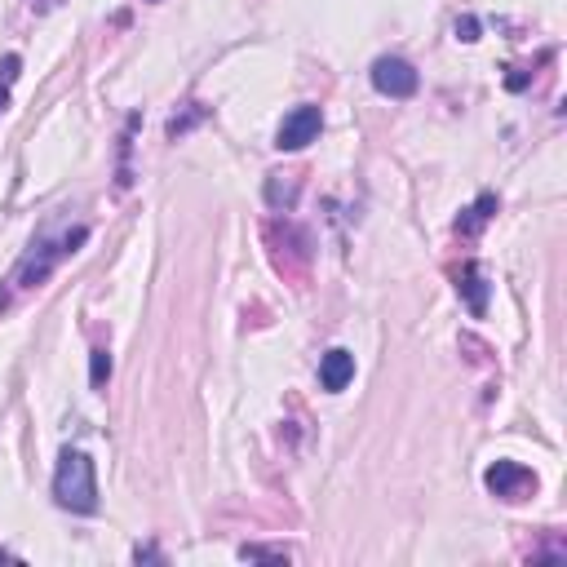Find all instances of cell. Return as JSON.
I'll return each instance as SVG.
<instances>
[{
  "label": "cell",
  "instance_id": "1",
  "mask_svg": "<svg viewBox=\"0 0 567 567\" xmlns=\"http://www.w3.org/2000/svg\"><path fill=\"white\" fill-rule=\"evenodd\" d=\"M54 501L71 514H98V474L89 452L80 448H63L54 470Z\"/></svg>",
  "mask_w": 567,
  "mask_h": 567
},
{
  "label": "cell",
  "instance_id": "2",
  "mask_svg": "<svg viewBox=\"0 0 567 567\" xmlns=\"http://www.w3.org/2000/svg\"><path fill=\"white\" fill-rule=\"evenodd\" d=\"M368 80H373V89L381 98H412L421 89L417 67H412L408 58H399V54H381L373 63V71H368Z\"/></svg>",
  "mask_w": 567,
  "mask_h": 567
},
{
  "label": "cell",
  "instance_id": "3",
  "mask_svg": "<svg viewBox=\"0 0 567 567\" xmlns=\"http://www.w3.org/2000/svg\"><path fill=\"white\" fill-rule=\"evenodd\" d=\"M319 129H324V111H319L315 102H302V107H293L284 116L280 133H275V147L280 151H302L319 138Z\"/></svg>",
  "mask_w": 567,
  "mask_h": 567
},
{
  "label": "cell",
  "instance_id": "4",
  "mask_svg": "<svg viewBox=\"0 0 567 567\" xmlns=\"http://www.w3.org/2000/svg\"><path fill=\"white\" fill-rule=\"evenodd\" d=\"M483 483H488V492L501 501H523L536 492V474L528 466H519V461H492Z\"/></svg>",
  "mask_w": 567,
  "mask_h": 567
},
{
  "label": "cell",
  "instance_id": "5",
  "mask_svg": "<svg viewBox=\"0 0 567 567\" xmlns=\"http://www.w3.org/2000/svg\"><path fill=\"white\" fill-rule=\"evenodd\" d=\"M350 381H355V355H350L346 346H333L319 359V386H324L328 395H342Z\"/></svg>",
  "mask_w": 567,
  "mask_h": 567
},
{
  "label": "cell",
  "instance_id": "6",
  "mask_svg": "<svg viewBox=\"0 0 567 567\" xmlns=\"http://www.w3.org/2000/svg\"><path fill=\"white\" fill-rule=\"evenodd\" d=\"M457 293L466 297V306H470L474 319L488 315V280L479 275V266H474V262H466V266L457 271Z\"/></svg>",
  "mask_w": 567,
  "mask_h": 567
},
{
  "label": "cell",
  "instance_id": "7",
  "mask_svg": "<svg viewBox=\"0 0 567 567\" xmlns=\"http://www.w3.org/2000/svg\"><path fill=\"white\" fill-rule=\"evenodd\" d=\"M492 213H497V195H479V200H474L470 209L457 218V231H461V235H479L483 222H488Z\"/></svg>",
  "mask_w": 567,
  "mask_h": 567
},
{
  "label": "cell",
  "instance_id": "8",
  "mask_svg": "<svg viewBox=\"0 0 567 567\" xmlns=\"http://www.w3.org/2000/svg\"><path fill=\"white\" fill-rule=\"evenodd\" d=\"M18 76H23V58H18V54H5V58H0V111L9 107V89H14Z\"/></svg>",
  "mask_w": 567,
  "mask_h": 567
},
{
  "label": "cell",
  "instance_id": "9",
  "mask_svg": "<svg viewBox=\"0 0 567 567\" xmlns=\"http://www.w3.org/2000/svg\"><path fill=\"white\" fill-rule=\"evenodd\" d=\"M266 200H271V209H288V204L297 200V182L293 178L280 182V173H271V182H266Z\"/></svg>",
  "mask_w": 567,
  "mask_h": 567
},
{
  "label": "cell",
  "instance_id": "10",
  "mask_svg": "<svg viewBox=\"0 0 567 567\" xmlns=\"http://www.w3.org/2000/svg\"><path fill=\"white\" fill-rule=\"evenodd\" d=\"M107 381H111V355L98 346V350H89V386L107 390Z\"/></svg>",
  "mask_w": 567,
  "mask_h": 567
},
{
  "label": "cell",
  "instance_id": "11",
  "mask_svg": "<svg viewBox=\"0 0 567 567\" xmlns=\"http://www.w3.org/2000/svg\"><path fill=\"white\" fill-rule=\"evenodd\" d=\"M195 120H204V107H200V102H191V111H187L182 120H178V116L169 120V138H182V133H187V129L195 125Z\"/></svg>",
  "mask_w": 567,
  "mask_h": 567
},
{
  "label": "cell",
  "instance_id": "12",
  "mask_svg": "<svg viewBox=\"0 0 567 567\" xmlns=\"http://www.w3.org/2000/svg\"><path fill=\"white\" fill-rule=\"evenodd\" d=\"M240 559H271V563H284L288 550H271V545H244Z\"/></svg>",
  "mask_w": 567,
  "mask_h": 567
},
{
  "label": "cell",
  "instance_id": "13",
  "mask_svg": "<svg viewBox=\"0 0 567 567\" xmlns=\"http://www.w3.org/2000/svg\"><path fill=\"white\" fill-rule=\"evenodd\" d=\"M479 32H483V27H479V18H474V14H461V18H457V40L474 45V40H479Z\"/></svg>",
  "mask_w": 567,
  "mask_h": 567
}]
</instances>
